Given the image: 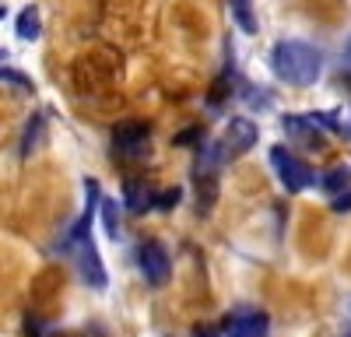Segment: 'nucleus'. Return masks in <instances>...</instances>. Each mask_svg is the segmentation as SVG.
<instances>
[{"mask_svg": "<svg viewBox=\"0 0 351 337\" xmlns=\"http://www.w3.org/2000/svg\"><path fill=\"white\" fill-rule=\"evenodd\" d=\"M271 71L291 88H309L324 74V53L306 39H281L271 49Z\"/></svg>", "mask_w": 351, "mask_h": 337, "instance_id": "obj_1", "label": "nucleus"}, {"mask_svg": "<svg viewBox=\"0 0 351 337\" xmlns=\"http://www.w3.org/2000/svg\"><path fill=\"white\" fill-rule=\"evenodd\" d=\"M112 155L137 165L152 155V123L148 120H120L112 127Z\"/></svg>", "mask_w": 351, "mask_h": 337, "instance_id": "obj_2", "label": "nucleus"}, {"mask_svg": "<svg viewBox=\"0 0 351 337\" xmlns=\"http://www.w3.org/2000/svg\"><path fill=\"white\" fill-rule=\"evenodd\" d=\"M267 158H271V168H274L278 183H281L288 193H302V190H309V186L316 183V173H313V168H309L295 151H291V148L274 145Z\"/></svg>", "mask_w": 351, "mask_h": 337, "instance_id": "obj_3", "label": "nucleus"}, {"mask_svg": "<svg viewBox=\"0 0 351 337\" xmlns=\"http://www.w3.org/2000/svg\"><path fill=\"white\" fill-rule=\"evenodd\" d=\"M71 260H74V267H77V274H81V281H84L88 288L102 292L109 285V274H106V264L99 257V246H95V236L92 232L71 246Z\"/></svg>", "mask_w": 351, "mask_h": 337, "instance_id": "obj_4", "label": "nucleus"}, {"mask_svg": "<svg viewBox=\"0 0 351 337\" xmlns=\"http://www.w3.org/2000/svg\"><path fill=\"white\" fill-rule=\"evenodd\" d=\"M256 140H260V130H256V123H253L250 116H232V120L225 123V134L215 140V145H218V151H221V158H225V165H228V162L243 158L246 151H253Z\"/></svg>", "mask_w": 351, "mask_h": 337, "instance_id": "obj_5", "label": "nucleus"}, {"mask_svg": "<svg viewBox=\"0 0 351 337\" xmlns=\"http://www.w3.org/2000/svg\"><path fill=\"white\" fill-rule=\"evenodd\" d=\"M267 330H271V316L260 305H236L221 320L225 337H267Z\"/></svg>", "mask_w": 351, "mask_h": 337, "instance_id": "obj_6", "label": "nucleus"}, {"mask_svg": "<svg viewBox=\"0 0 351 337\" xmlns=\"http://www.w3.org/2000/svg\"><path fill=\"white\" fill-rule=\"evenodd\" d=\"M137 267H141V277L148 281L152 288H165L169 277H172V257L158 239L137 246Z\"/></svg>", "mask_w": 351, "mask_h": 337, "instance_id": "obj_7", "label": "nucleus"}, {"mask_svg": "<svg viewBox=\"0 0 351 337\" xmlns=\"http://www.w3.org/2000/svg\"><path fill=\"white\" fill-rule=\"evenodd\" d=\"M99 204H102V190H99V183L95 179H84V208H81V214H77V221L67 229V236H64V253H71V246L77 242V239H84L88 232H92V221H95V214H99Z\"/></svg>", "mask_w": 351, "mask_h": 337, "instance_id": "obj_8", "label": "nucleus"}, {"mask_svg": "<svg viewBox=\"0 0 351 337\" xmlns=\"http://www.w3.org/2000/svg\"><path fill=\"white\" fill-rule=\"evenodd\" d=\"M281 127H285V134H288L291 145H299L302 151H324V148H327L324 130H319L309 116H285Z\"/></svg>", "mask_w": 351, "mask_h": 337, "instance_id": "obj_9", "label": "nucleus"}, {"mask_svg": "<svg viewBox=\"0 0 351 337\" xmlns=\"http://www.w3.org/2000/svg\"><path fill=\"white\" fill-rule=\"evenodd\" d=\"M155 193L148 186V179H137V176H127L123 179V208L130 214H144V211H155Z\"/></svg>", "mask_w": 351, "mask_h": 337, "instance_id": "obj_10", "label": "nucleus"}, {"mask_svg": "<svg viewBox=\"0 0 351 337\" xmlns=\"http://www.w3.org/2000/svg\"><path fill=\"white\" fill-rule=\"evenodd\" d=\"M14 32L21 42H36L43 36V18H39V8L36 4H28L18 11V21H14Z\"/></svg>", "mask_w": 351, "mask_h": 337, "instance_id": "obj_11", "label": "nucleus"}, {"mask_svg": "<svg viewBox=\"0 0 351 337\" xmlns=\"http://www.w3.org/2000/svg\"><path fill=\"white\" fill-rule=\"evenodd\" d=\"M319 186H324V193H330V201L334 197H341L344 190H351V165H330L324 176H319Z\"/></svg>", "mask_w": 351, "mask_h": 337, "instance_id": "obj_12", "label": "nucleus"}, {"mask_svg": "<svg viewBox=\"0 0 351 337\" xmlns=\"http://www.w3.org/2000/svg\"><path fill=\"white\" fill-rule=\"evenodd\" d=\"M228 11H232V21H236L246 36H256V8L253 0H228Z\"/></svg>", "mask_w": 351, "mask_h": 337, "instance_id": "obj_13", "label": "nucleus"}, {"mask_svg": "<svg viewBox=\"0 0 351 337\" xmlns=\"http://www.w3.org/2000/svg\"><path fill=\"white\" fill-rule=\"evenodd\" d=\"M43 134H46V116H43V112H32L28 123H25V137H21V155L25 158L43 145Z\"/></svg>", "mask_w": 351, "mask_h": 337, "instance_id": "obj_14", "label": "nucleus"}, {"mask_svg": "<svg viewBox=\"0 0 351 337\" xmlns=\"http://www.w3.org/2000/svg\"><path fill=\"white\" fill-rule=\"evenodd\" d=\"M309 120L319 127V130H327V134H341V137H351V127L337 116V112H309Z\"/></svg>", "mask_w": 351, "mask_h": 337, "instance_id": "obj_15", "label": "nucleus"}, {"mask_svg": "<svg viewBox=\"0 0 351 337\" xmlns=\"http://www.w3.org/2000/svg\"><path fill=\"white\" fill-rule=\"evenodd\" d=\"M99 214H102V225H106V236L109 239H120L123 236V229H120V204L102 201L99 204Z\"/></svg>", "mask_w": 351, "mask_h": 337, "instance_id": "obj_16", "label": "nucleus"}, {"mask_svg": "<svg viewBox=\"0 0 351 337\" xmlns=\"http://www.w3.org/2000/svg\"><path fill=\"white\" fill-rule=\"evenodd\" d=\"M180 204H183V186H162L155 193V211H162V214H169L172 208H180Z\"/></svg>", "mask_w": 351, "mask_h": 337, "instance_id": "obj_17", "label": "nucleus"}, {"mask_svg": "<svg viewBox=\"0 0 351 337\" xmlns=\"http://www.w3.org/2000/svg\"><path fill=\"white\" fill-rule=\"evenodd\" d=\"M0 84H14L18 92H32V81H28L21 71H11V67H0Z\"/></svg>", "mask_w": 351, "mask_h": 337, "instance_id": "obj_18", "label": "nucleus"}, {"mask_svg": "<svg viewBox=\"0 0 351 337\" xmlns=\"http://www.w3.org/2000/svg\"><path fill=\"white\" fill-rule=\"evenodd\" d=\"M330 208H334L337 214H351V190H344L341 197H334V201H330Z\"/></svg>", "mask_w": 351, "mask_h": 337, "instance_id": "obj_19", "label": "nucleus"}, {"mask_svg": "<svg viewBox=\"0 0 351 337\" xmlns=\"http://www.w3.org/2000/svg\"><path fill=\"white\" fill-rule=\"evenodd\" d=\"M341 67H344V71H351V36H348L344 49H341Z\"/></svg>", "mask_w": 351, "mask_h": 337, "instance_id": "obj_20", "label": "nucleus"}, {"mask_svg": "<svg viewBox=\"0 0 351 337\" xmlns=\"http://www.w3.org/2000/svg\"><path fill=\"white\" fill-rule=\"evenodd\" d=\"M197 337H211V334H197Z\"/></svg>", "mask_w": 351, "mask_h": 337, "instance_id": "obj_21", "label": "nucleus"}, {"mask_svg": "<svg viewBox=\"0 0 351 337\" xmlns=\"http://www.w3.org/2000/svg\"><path fill=\"white\" fill-rule=\"evenodd\" d=\"M344 337H351V330H348V334H344Z\"/></svg>", "mask_w": 351, "mask_h": 337, "instance_id": "obj_22", "label": "nucleus"}]
</instances>
